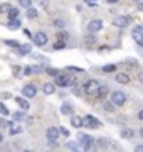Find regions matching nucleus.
<instances>
[{
	"label": "nucleus",
	"mask_w": 143,
	"mask_h": 152,
	"mask_svg": "<svg viewBox=\"0 0 143 152\" xmlns=\"http://www.w3.org/2000/svg\"><path fill=\"white\" fill-rule=\"evenodd\" d=\"M54 78H56V86H69V80L64 75H59L57 73Z\"/></svg>",
	"instance_id": "nucleus-10"
},
{
	"label": "nucleus",
	"mask_w": 143,
	"mask_h": 152,
	"mask_svg": "<svg viewBox=\"0 0 143 152\" xmlns=\"http://www.w3.org/2000/svg\"><path fill=\"white\" fill-rule=\"evenodd\" d=\"M59 39H61V41H66V39H67V34H66V32H59Z\"/></svg>",
	"instance_id": "nucleus-40"
},
{
	"label": "nucleus",
	"mask_w": 143,
	"mask_h": 152,
	"mask_svg": "<svg viewBox=\"0 0 143 152\" xmlns=\"http://www.w3.org/2000/svg\"><path fill=\"white\" fill-rule=\"evenodd\" d=\"M115 80H116L118 83H121V85H126V83L130 81V76H128L126 73H118Z\"/></svg>",
	"instance_id": "nucleus-12"
},
{
	"label": "nucleus",
	"mask_w": 143,
	"mask_h": 152,
	"mask_svg": "<svg viewBox=\"0 0 143 152\" xmlns=\"http://www.w3.org/2000/svg\"><path fill=\"white\" fill-rule=\"evenodd\" d=\"M42 91H44L46 95H52V93L56 91V85H52V83H44Z\"/></svg>",
	"instance_id": "nucleus-13"
},
{
	"label": "nucleus",
	"mask_w": 143,
	"mask_h": 152,
	"mask_svg": "<svg viewBox=\"0 0 143 152\" xmlns=\"http://www.w3.org/2000/svg\"><path fill=\"white\" fill-rule=\"evenodd\" d=\"M138 118H140V120H143V110L140 112V113H138Z\"/></svg>",
	"instance_id": "nucleus-46"
},
{
	"label": "nucleus",
	"mask_w": 143,
	"mask_h": 152,
	"mask_svg": "<svg viewBox=\"0 0 143 152\" xmlns=\"http://www.w3.org/2000/svg\"><path fill=\"white\" fill-rule=\"evenodd\" d=\"M24 73L25 75H34V66H25L24 68Z\"/></svg>",
	"instance_id": "nucleus-34"
},
{
	"label": "nucleus",
	"mask_w": 143,
	"mask_h": 152,
	"mask_svg": "<svg viewBox=\"0 0 143 152\" xmlns=\"http://www.w3.org/2000/svg\"><path fill=\"white\" fill-rule=\"evenodd\" d=\"M19 5H20V7H25V9H29V7L32 5V0H19Z\"/></svg>",
	"instance_id": "nucleus-26"
},
{
	"label": "nucleus",
	"mask_w": 143,
	"mask_h": 152,
	"mask_svg": "<svg viewBox=\"0 0 143 152\" xmlns=\"http://www.w3.org/2000/svg\"><path fill=\"white\" fill-rule=\"evenodd\" d=\"M115 69H116L115 64H108V66H105V68H103V71H105V73H110V71H115Z\"/></svg>",
	"instance_id": "nucleus-32"
},
{
	"label": "nucleus",
	"mask_w": 143,
	"mask_h": 152,
	"mask_svg": "<svg viewBox=\"0 0 143 152\" xmlns=\"http://www.w3.org/2000/svg\"><path fill=\"white\" fill-rule=\"evenodd\" d=\"M22 132V127L19 125H10V135H15V134H20Z\"/></svg>",
	"instance_id": "nucleus-23"
},
{
	"label": "nucleus",
	"mask_w": 143,
	"mask_h": 152,
	"mask_svg": "<svg viewBox=\"0 0 143 152\" xmlns=\"http://www.w3.org/2000/svg\"><path fill=\"white\" fill-rule=\"evenodd\" d=\"M130 17L125 15V17H116V19H113V24H115L116 27H126L128 24H130Z\"/></svg>",
	"instance_id": "nucleus-7"
},
{
	"label": "nucleus",
	"mask_w": 143,
	"mask_h": 152,
	"mask_svg": "<svg viewBox=\"0 0 143 152\" xmlns=\"http://www.w3.org/2000/svg\"><path fill=\"white\" fill-rule=\"evenodd\" d=\"M133 39L136 41L140 46H143V34H142V27H135L133 29V32H131Z\"/></svg>",
	"instance_id": "nucleus-11"
},
{
	"label": "nucleus",
	"mask_w": 143,
	"mask_h": 152,
	"mask_svg": "<svg viewBox=\"0 0 143 152\" xmlns=\"http://www.w3.org/2000/svg\"><path fill=\"white\" fill-rule=\"evenodd\" d=\"M24 34H25L27 37H30V31H29V29H25V31H24Z\"/></svg>",
	"instance_id": "nucleus-44"
},
{
	"label": "nucleus",
	"mask_w": 143,
	"mask_h": 152,
	"mask_svg": "<svg viewBox=\"0 0 143 152\" xmlns=\"http://www.w3.org/2000/svg\"><path fill=\"white\" fill-rule=\"evenodd\" d=\"M0 113H2V115H9L10 112H9V108H7L5 105H2V103H0Z\"/></svg>",
	"instance_id": "nucleus-33"
},
{
	"label": "nucleus",
	"mask_w": 143,
	"mask_h": 152,
	"mask_svg": "<svg viewBox=\"0 0 143 152\" xmlns=\"http://www.w3.org/2000/svg\"><path fill=\"white\" fill-rule=\"evenodd\" d=\"M25 118V115L22 113V112H15L14 113V120H24Z\"/></svg>",
	"instance_id": "nucleus-29"
},
{
	"label": "nucleus",
	"mask_w": 143,
	"mask_h": 152,
	"mask_svg": "<svg viewBox=\"0 0 143 152\" xmlns=\"http://www.w3.org/2000/svg\"><path fill=\"white\" fill-rule=\"evenodd\" d=\"M22 26V22L19 20V19H10V22H9V29L10 31H14V29H19Z\"/></svg>",
	"instance_id": "nucleus-17"
},
{
	"label": "nucleus",
	"mask_w": 143,
	"mask_h": 152,
	"mask_svg": "<svg viewBox=\"0 0 143 152\" xmlns=\"http://www.w3.org/2000/svg\"><path fill=\"white\" fill-rule=\"evenodd\" d=\"M2 140H4V135H2V134H0V142H2Z\"/></svg>",
	"instance_id": "nucleus-47"
},
{
	"label": "nucleus",
	"mask_w": 143,
	"mask_h": 152,
	"mask_svg": "<svg viewBox=\"0 0 143 152\" xmlns=\"http://www.w3.org/2000/svg\"><path fill=\"white\" fill-rule=\"evenodd\" d=\"M35 93H37V88L34 86V85H25V86L22 88V95L25 98H34Z\"/></svg>",
	"instance_id": "nucleus-5"
},
{
	"label": "nucleus",
	"mask_w": 143,
	"mask_h": 152,
	"mask_svg": "<svg viewBox=\"0 0 143 152\" xmlns=\"http://www.w3.org/2000/svg\"><path fill=\"white\" fill-rule=\"evenodd\" d=\"M86 2V5H89V7H96L98 5V0H84Z\"/></svg>",
	"instance_id": "nucleus-37"
},
{
	"label": "nucleus",
	"mask_w": 143,
	"mask_h": 152,
	"mask_svg": "<svg viewBox=\"0 0 143 152\" xmlns=\"http://www.w3.org/2000/svg\"><path fill=\"white\" fill-rule=\"evenodd\" d=\"M5 44L7 46H10V48H19V41H12V39H5Z\"/></svg>",
	"instance_id": "nucleus-25"
},
{
	"label": "nucleus",
	"mask_w": 143,
	"mask_h": 152,
	"mask_svg": "<svg viewBox=\"0 0 143 152\" xmlns=\"http://www.w3.org/2000/svg\"><path fill=\"white\" fill-rule=\"evenodd\" d=\"M83 127H88V129H99V127H101V122L96 120L93 115H86V117H83Z\"/></svg>",
	"instance_id": "nucleus-2"
},
{
	"label": "nucleus",
	"mask_w": 143,
	"mask_h": 152,
	"mask_svg": "<svg viewBox=\"0 0 143 152\" xmlns=\"http://www.w3.org/2000/svg\"><path fill=\"white\" fill-rule=\"evenodd\" d=\"M9 9H10L9 4H0V12H9Z\"/></svg>",
	"instance_id": "nucleus-35"
},
{
	"label": "nucleus",
	"mask_w": 143,
	"mask_h": 152,
	"mask_svg": "<svg viewBox=\"0 0 143 152\" xmlns=\"http://www.w3.org/2000/svg\"><path fill=\"white\" fill-rule=\"evenodd\" d=\"M59 134H62L64 137H69V130H67L66 127H61V129H59Z\"/></svg>",
	"instance_id": "nucleus-36"
},
{
	"label": "nucleus",
	"mask_w": 143,
	"mask_h": 152,
	"mask_svg": "<svg viewBox=\"0 0 143 152\" xmlns=\"http://www.w3.org/2000/svg\"><path fill=\"white\" fill-rule=\"evenodd\" d=\"M12 71H14V75H15V76L20 75V73H19V71H20V68H19V66H14V69H12Z\"/></svg>",
	"instance_id": "nucleus-42"
},
{
	"label": "nucleus",
	"mask_w": 143,
	"mask_h": 152,
	"mask_svg": "<svg viewBox=\"0 0 143 152\" xmlns=\"http://www.w3.org/2000/svg\"><path fill=\"white\" fill-rule=\"evenodd\" d=\"M86 42H94V36H93V32H91V36H88V37H86Z\"/></svg>",
	"instance_id": "nucleus-39"
},
{
	"label": "nucleus",
	"mask_w": 143,
	"mask_h": 152,
	"mask_svg": "<svg viewBox=\"0 0 143 152\" xmlns=\"http://www.w3.org/2000/svg\"><path fill=\"white\" fill-rule=\"evenodd\" d=\"M142 34H143V29H142Z\"/></svg>",
	"instance_id": "nucleus-49"
},
{
	"label": "nucleus",
	"mask_w": 143,
	"mask_h": 152,
	"mask_svg": "<svg viewBox=\"0 0 143 152\" xmlns=\"http://www.w3.org/2000/svg\"><path fill=\"white\" fill-rule=\"evenodd\" d=\"M19 53H20V54H29V53H30V51H32V48H30V46H29V44H19Z\"/></svg>",
	"instance_id": "nucleus-16"
},
{
	"label": "nucleus",
	"mask_w": 143,
	"mask_h": 152,
	"mask_svg": "<svg viewBox=\"0 0 143 152\" xmlns=\"http://www.w3.org/2000/svg\"><path fill=\"white\" fill-rule=\"evenodd\" d=\"M54 26L56 27H66V20H62V19H56Z\"/></svg>",
	"instance_id": "nucleus-27"
},
{
	"label": "nucleus",
	"mask_w": 143,
	"mask_h": 152,
	"mask_svg": "<svg viewBox=\"0 0 143 152\" xmlns=\"http://www.w3.org/2000/svg\"><path fill=\"white\" fill-rule=\"evenodd\" d=\"M105 110L113 112V110H115V103H113V102H111V103H108V102H106V103H105Z\"/></svg>",
	"instance_id": "nucleus-31"
},
{
	"label": "nucleus",
	"mask_w": 143,
	"mask_h": 152,
	"mask_svg": "<svg viewBox=\"0 0 143 152\" xmlns=\"http://www.w3.org/2000/svg\"><path fill=\"white\" fill-rule=\"evenodd\" d=\"M15 102L20 105V108H24V110H29V107H30L29 102L25 100V98H22V96H15Z\"/></svg>",
	"instance_id": "nucleus-14"
},
{
	"label": "nucleus",
	"mask_w": 143,
	"mask_h": 152,
	"mask_svg": "<svg viewBox=\"0 0 143 152\" xmlns=\"http://www.w3.org/2000/svg\"><path fill=\"white\" fill-rule=\"evenodd\" d=\"M133 135H135V134H133L131 129H123V130H121V137H123V139H131Z\"/></svg>",
	"instance_id": "nucleus-20"
},
{
	"label": "nucleus",
	"mask_w": 143,
	"mask_h": 152,
	"mask_svg": "<svg viewBox=\"0 0 143 152\" xmlns=\"http://www.w3.org/2000/svg\"><path fill=\"white\" fill-rule=\"evenodd\" d=\"M140 135H142V137H143V129H142V130H140Z\"/></svg>",
	"instance_id": "nucleus-48"
},
{
	"label": "nucleus",
	"mask_w": 143,
	"mask_h": 152,
	"mask_svg": "<svg viewBox=\"0 0 143 152\" xmlns=\"http://www.w3.org/2000/svg\"><path fill=\"white\" fill-rule=\"evenodd\" d=\"M135 151H136V152H143V145H136V147H135Z\"/></svg>",
	"instance_id": "nucleus-43"
},
{
	"label": "nucleus",
	"mask_w": 143,
	"mask_h": 152,
	"mask_svg": "<svg viewBox=\"0 0 143 152\" xmlns=\"http://www.w3.org/2000/svg\"><path fill=\"white\" fill-rule=\"evenodd\" d=\"M111 102L116 105V107H120V105H123L125 102H126V96H125V93L121 91H115L113 95H111Z\"/></svg>",
	"instance_id": "nucleus-4"
},
{
	"label": "nucleus",
	"mask_w": 143,
	"mask_h": 152,
	"mask_svg": "<svg viewBox=\"0 0 143 152\" xmlns=\"http://www.w3.org/2000/svg\"><path fill=\"white\" fill-rule=\"evenodd\" d=\"M135 2H138V0H135Z\"/></svg>",
	"instance_id": "nucleus-50"
},
{
	"label": "nucleus",
	"mask_w": 143,
	"mask_h": 152,
	"mask_svg": "<svg viewBox=\"0 0 143 152\" xmlns=\"http://www.w3.org/2000/svg\"><path fill=\"white\" fill-rule=\"evenodd\" d=\"M106 93H108V88H106V86H99V88H98V91H96V95H94V96L98 98V100H101V98L105 96Z\"/></svg>",
	"instance_id": "nucleus-18"
},
{
	"label": "nucleus",
	"mask_w": 143,
	"mask_h": 152,
	"mask_svg": "<svg viewBox=\"0 0 143 152\" xmlns=\"http://www.w3.org/2000/svg\"><path fill=\"white\" fill-rule=\"evenodd\" d=\"M7 14H9V19H17V17H19V9H15V7H10Z\"/></svg>",
	"instance_id": "nucleus-21"
},
{
	"label": "nucleus",
	"mask_w": 143,
	"mask_h": 152,
	"mask_svg": "<svg viewBox=\"0 0 143 152\" xmlns=\"http://www.w3.org/2000/svg\"><path fill=\"white\" fill-rule=\"evenodd\" d=\"M108 4H118V0H106Z\"/></svg>",
	"instance_id": "nucleus-45"
},
{
	"label": "nucleus",
	"mask_w": 143,
	"mask_h": 152,
	"mask_svg": "<svg viewBox=\"0 0 143 152\" xmlns=\"http://www.w3.org/2000/svg\"><path fill=\"white\" fill-rule=\"evenodd\" d=\"M98 88H99V83L96 81V80H89V81L84 85V93L89 95V96H94L96 91H98Z\"/></svg>",
	"instance_id": "nucleus-3"
},
{
	"label": "nucleus",
	"mask_w": 143,
	"mask_h": 152,
	"mask_svg": "<svg viewBox=\"0 0 143 152\" xmlns=\"http://www.w3.org/2000/svg\"><path fill=\"white\" fill-rule=\"evenodd\" d=\"M66 149H69V151H83V147H77L76 144H72V142H67Z\"/></svg>",
	"instance_id": "nucleus-24"
},
{
	"label": "nucleus",
	"mask_w": 143,
	"mask_h": 152,
	"mask_svg": "<svg viewBox=\"0 0 143 152\" xmlns=\"http://www.w3.org/2000/svg\"><path fill=\"white\" fill-rule=\"evenodd\" d=\"M61 113L62 115H72V108L69 105H62V107H61Z\"/></svg>",
	"instance_id": "nucleus-22"
},
{
	"label": "nucleus",
	"mask_w": 143,
	"mask_h": 152,
	"mask_svg": "<svg viewBox=\"0 0 143 152\" xmlns=\"http://www.w3.org/2000/svg\"><path fill=\"white\" fill-rule=\"evenodd\" d=\"M99 145H101V147H106V145H108L106 139H99Z\"/></svg>",
	"instance_id": "nucleus-41"
},
{
	"label": "nucleus",
	"mask_w": 143,
	"mask_h": 152,
	"mask_svg": "<svg viewBox=\"0 0 143 152\" xmlns=\"http://www.w3.org/2000/svg\"><path fill=\"white\" fill-rule=\"evenodd\" d=\"M66 48V42L64 41H57V42H54V49H64Z\"/></svg>",
	"instance_id": "nucleus-28"
},
{
	"label": "nucleus",
	"mask_w": 143,
	"mask_h": 152,
	"mask_svg": "<svg viewBox=\"0 0 143 152\" xmlns=\"http://www.w3.org/2000/svg\"><path fill=\"white\" fill-rule=\"evenodd\" d=\"M46 73H47V75H51V76H56L57 73H59V71L54 69V68H46Z\"/></svg>",
	"instance_id": "nucleus-30"
},
{
	"label": "nucleus",
	"mask_w": 143,
	"mask_h": 152,
	"mask_svg": "<svg viewBox=\"0 0 143 152\" xmlns=\"http://www.w3.org/2000/svg\"><path fill=\"white\" fill-rule=\"evenodd\" d=\"M34 41H35L37 46H44V44H47V34L46 32H37L35 36H34Z\"/></svg>",
	"instance_id": "nucleus-8"
},
{
	"label": "nucleus",
	"mask_w": 143,
	"mask_h": 152,
	"mask_svg": "<svg viewBox=\"0 0 143 152\" xmlns=\"http://www.w3.org/2000/svg\"><path fill=\"white\" fill-rule=\"evenodd\" d=\"M10 122H7V120H0V127H10Z\"/></svg>",
	"instance_id": "nucleus-38"
},
{
	"label": "nucleus",
	"mask_w": 143,
	"mask_h": 152,
	"mask_svg": "<svg viewBox=\"0 0 143 152\" xmlns=\"http://www.w3.org/2000/svg\"><path fill=\"white\" fill-rule=\"evenodd\" d=\"M59 139V129L57 127H49L47 129V140H57Z\"/></svg>",
	"instance_id": "nucleus-9"
},
{
	"label": "nucleus",
	"mask_w": 143,
	"mask_h": 152,
	"mask_svg": "<svg viewBox=\"0 0 143 152\" xmlns=\"http://www.w3.org/2000/svg\"><path fill=\"white\" fill-rule=\"evenodd\" d=\"M71 124L72 127H83V118L77 115H71Z\"/></svg>",
	"instance_id": "nucleus-15"
},
{
	"label": "nucleus",
	"mask_w": 143,
	"mask_h": 152,
	"mask_svg": "<svg viewBox=\"0 0 143 152\" xmlns=\"http://www.w3.org/2000/svg\"><path fill=\"white\" fill-rule=\"evenodd\" d=\"M101 27H103V22L99 20V19H96V20L89 22L88 31H89V32H93V34H96V32H99V31H101Z\"/></svg>",
	"instance_id": "nucleus-6"
},
{
	"label": "nucleus",
	"mask_w": 143,
	"mask_h": 152,
	"mask_svg": "<svg viewBox=\"0 0 143 152\" xmlns=\"http://www.w3.org/2000/svg\"><path fill=\"white\" fill-rule=\"evenodd\" d=\"M25 15H27V19H35V17L39 15V12L35 10V9H32V7H29L27 12H25Z\"/></svg>",
	"instance_id": "nucleus-19"
},
{
	"label": "nucleus",
	"mask_w": 143,
	"mask_h": 152,
	"mask_svg": "<svg viewBox=\"0 0 143 152\" xmlns=\"http://www.w3.org/2000/svg\"><path fill=\"white\" fill-rule=\"evenodd\" d=\"M79 140L83 144V151H94L96 149V140H94L93 137L89 135H84V134H79Z\"/></svg>",
	"instance_id": "nucleus-1"
}]
</instances>
